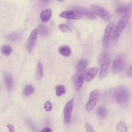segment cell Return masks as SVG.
I'll use <instances>...</instances> for the list:
<instances>
[{
	"label": "cell",
	"instance_id": "cell-10",
	"mask_svg": "<svg viewBox=\"0 0 132 132\" xmlns=\"http://www.w3.org/2000/svg\"><path fill=\"white\" fill-rule=\"evenodd\" d=\"M59 15L62 18L75 20L80 19L82 16V15L79 12L74 9L63 11Z\"/></svg>",
	"mask_w": 132,
	"mask_h": 132
},
{
	"label": "cell",
	"instance_id": "cell-25",
	"mask_svg": "<svg viewBox=\"0 0 132 132\" xmlns=\"http://www.w3.org/2000/svg\"><path fill=\"white\" fill-rule=\"evenodd\" d=\"M20 36L19 35L18 33H13L9 34L7 37V38L11 41H16L19 40Z\"/></svg>",
	"mask_w": 132,
	"mask_h": 132
},
{
	"label": "cell",
	"instance_id": "cell-27",
	"mask_svg": "<svg viewBox=\"0 0 132 132\" xmlns=\"http://www.w3.org/2000/svg\"><path fill=\"white\" fill-rule=\"evenodd\" d=\"M59 29L63 32H66L70 31V30L66 25L61 24H59L58 26Z\"/></svg>",
	"mask_w": 132,
	"mask_h": 132
},
{
	"label": "cell",
	"instance_id": "cell-23",
	"mask_svg": "<svg viewBox=\"0 0 132 132\" xmlns=\"http://www.w3.org/2000/svg\"><path fill=\"white\" fill-rule=\"evenodd\" d=\"M117 130L119 131L127 132V128L126 123L123 121H120L117 126Z\"/></svg>",
	"mask_w": 132,
	"mask_h": 132
},
{
	"label": "cell",
	"instance_id": "cell-4",
	"mask_svg": "<svg viewBox=\"0 0 132 132\" xmlns=\"http://www.w3.org/2000/svg\"><path fill=\"white\" fill-rule=\"evenodd\" d=\"M90 8L95 14L98 15L106 22H109L111 19L110 13L105 9L98 5L93 4L91 5Z\"/></svg>",
	"mask_w": 132,
	"mask_h": 132
},
{
	"label": "cell",
	"instance_id": "cell-34",
	"mask_svg": "<svg viewBox=\"0 0 132 132\" xmlns=\"http://www.w3.org/2000/svg\"><path fill=\"white\" fill-rule=\"evenodd\" d=\"M60 2H63L65 0H57Z\"/></svg>",
	"mask_w": 132,
	"mask_h": 132
},
{
	"label": "cell",
	"instance_id": "cell-7",
	"mask_svg": "<svg viewBox=\"0 0 132 132\" xmlns=\"http://www.w3.org/2000/svg\"><path fill=\"white\" fill-rule=\"evenodd\" d=\"M86 70H78L73 78V85L77 90H79L83 84Z\"/></svg>",
	"mask_w": 132,
	"mask_h": 132
},
{
	"label": "cell",
	"instance_id": "cell-2",
	"mask_svg": "<svg viewBox=\"0 0 132 132\" xmlns=\"http://www.w3.org/2000/svg\"><path fill=\"white\" fill-rule=\"evenodd\" d=\"M130 92L126 87L120 86L116 87V102L120 106L125 107L127 106L129 102Z\"/></svg>",
	"mask_w": 132,
	"mask_h": 132
},
{
	"label": "cell",
	"instance_id": "cell-20",
	"mask_svg": "<svg viewBox=\"0 0 132 132\" xmlns=\"http://www.w3.org/2000/svg\"><path fill=\"white\" fill-rule=\"evenodd\" d=\"M34 91V89L32 86L30 85H27L24 88L23 94L25 96H28L31 95Z\"/></svg>",
	"mask_w": 132,
	"mask_h": 132
},
{
	"label": "cell",
	"instance_id": "cell-8",
	"mask_svg": "<svg viewBox=\"0 0 132 132\" xmlns=\"http://www.w3.org/2000/svg\"><path fill=\"white\" fill-rule=\"evenodd\" d=\"M38 30L35 29L31 32L26 44V48L29 53L32 51L35 44L37 37Z\"/></svg>",
	"mask_w": 132,
	"mask_h": 132
},
{
	"label": "cell",
	"instance_id": "cell-19",
	"mask_svg": "<svg viewBox=\"0 0 132 132\" xmlns=\"http://www.w3.org/2000/svg\"><path fill=\"white\" fill-rule=\"evenodd\" d=\"M88 61L85 59H81L77 63L76 67L77 70H86L87 65Z\"/></svg>",
	"mask_w": 132,
	"mask_h": 132
},
{
	"label": "cell",
	"instance_id": "cell-26",
	"mask_svg": "<svg viewBox=\"0 0 132 132\" xmlns=\"http://www.w3.org/2000/svg\"><path fill=\"white\" fill-rule=\"evenodd\" d=\"M39 30L40 34L42 36H47L48 35V31L45 27L40 26Z\"/></svg>",
	"mask_w": 132,
	"mask_h": 132
},
{
	"label": "cell",
	"instance_id": "cell-16",
	"mask_svg": "<svg viewBox=\"0 0 132 132\" xmlns=\"http://www.w3.org/2000/svg\"><path fill=\"white\" fill-rule=\"evenodd\" d=\"M52 11L50 9H47L41 12L40 16L42 21L46 22L48 21L51 18Z\"/></svg>",
	"mask_w": 132,
	"mask_h": 132
},
{
	"label": "cell",
	"instance_id": "cell-11",
	"mask_svg": "<svg viewBox=\"0 0 132 132\" xmlns=\"http://www.w3.org/2000/svg\"><path fill=\"white\" fill-rule=\"evenodd\" d=\"M114 24L113 22H110L107 25L105 30L103 43V46L105 48H107L108 46L110 33Z\"/></svg>",
	"mask_w": 132,
	"mask_h": 132
},
{
	"label": "cell",
	"instance_id": "cell-14",
	"mask_svg": "<svg viewBox=\"0 0 132 132\" xmlns=\"http://www.w3.org/2000/svg\"><path fill=\"white\" fill-rule=\"evenodd\" d=\"M98 71V68L95 67L88 68L85 71L84 78L87 81H89L93 79L96 76Z\"/></svg>",
	"mask_w": 132,
	"mask_h": 132
},
{
	"label": "cell",
	"instance_id": "cell-9",
	"mask_svg": "<svg viewBox=\"0 0 132 132\" xmlns=\"http://www.w3.org/2000/svg\"><path fill=\"white\" fill-rule=\"evenodd\" d=\"M73 102V99H71L67 103L64 109V120L65 123L66 124L69 123L70 121Z\"/></svg>",
	"mask_w": 132,
	"mask_h": 132
},
{
	"label": "cell",
	"instance_id": "cell-22",
	"mask_svg": "<svg viewBox=\"0 0 132 132\" xmlns=\"http://www.w3.org/2000/svg\"><path fill=\"white\" fill-rule=\"evenodd\" d=\"M56 94L58 96H60L65 94L66 89L65 86L62 85H59L55 87Z\"/></svg>",
	"mask_w": 132,
	"mask_h": 132
},
{
	"label": "cell",
	"instance_id": "cell-13",
	"mask_svg": "<svg viewBox=\"0 0 132 132\" xmlns=\"http://www.w3.org/2000/svg\"><path fill=\"white\" fill-rule=\"evenodd\" d=\"M3 79L7 91L9 92H11L13 86V80L12 75L8 72H4L3 74Z\"/></svg>",
	"mask_w": 132,
	"mask_h": 132
},
{
	"label": "cell",
	"instance_id": "cell-31",
	"mask_svg": "<svg viewBox=\"0 0 132 132\" xmlns=\"http://www.w3.org/2000/svg\"><path fill=\"white\" fill-rule=\"evenodd\" d=\"M127 75L129 77H132V64L128 69L127 72Z\"/></svg>",
	"mask_w": 132,
	"mask_h": 132
},
{
	"label": "cell",
	"instance_id": "cell-3",
	"mask_svg": "<svg viewBox=\"0 0 132 132\" xmlns=\"http://www.w3.org/2000/svg\"><path fill=\"white\" fill-rule=\"evenodd\" d=\"M126 55L125 53H121L118 55L113 62L112 67V72L117 74L123 69L126 63Z\"/></svg>",
	"mask_w": 132,
	"mask_h": 132
},
{
	"label": "cell",
	"instance_id": "cell-5",
	"mask_svg": "<svg viewBox=\"0 0 132 132\" xmlns=\"http://www.w3.org/2000/svg\"><path fill=\"white\" fill-rule=\"evenodd\" d=\"M100 90L95 89L92 90L90 93L89 99L86 104L85 109L88 112H90L94 108L99 98Z\"/></svg>",
	"mask_w": 132,
	"mask_h": 132
},
{
	"label": "cell",
	"instance_id": "cell-18",
	"mask_svg": "<svg viewBox=\"0 0 132 132\" xmlns=\"http://www.w3.org/2000/svg\"><path fill=\"white\" fill-rule=\"evenodd\" d=\"M59 51L60 54L65 57L69 56L71 53L70 48L66 45L60 46L59 48Z\"/></svg>",
	"mask_w": 132,
	"mask_h": 132
},
{
	"label": "cell",
	"instance_id": "cell-17",
	"mask_svg": "<svg viewBox=\"0 0 132 132\" xmlns=\"http://www.w3.org/2000/svg\"><path fill=\"white\" fill-rule=\"evenodd\" d=\"M108 113L107 109L106 107L103 105L99 106L96 110V114L100 119H103L106 116Z\"/></svg>",
	"mask_w": 132,
	"mask_h": 132
},
{
	"label": "cell",
	"instance_id": "cell-28",
	"mask_svg": "<svg viewBox=\"0 0 132 132\" xmlns=\"http://www.w3.org/2000/svg\"><path fill=\"white\" fill-rule=\"evenodd\" d=\"M128 11L127 8H120L117 9L116 10V13L118 15H122L126 14Z\"/></svg>",
	"mask_w": 132,
	"mask_h": 132
},
{
	"label": "cell",
	"instance_id": "cell-15",
	"mask_svg": "<svg viewBox=\"0 0 132 132\" xmlns=\"http://www.w3.org/2000/svg\"><path fill=\"white\" fill-rule=\"evenodd\" d=\"M73 9L79 12L82 15H83L92 20H94L96 16L94 13L88 9L80 6H75Z\"/></svg>",
	"mask_w": 132,
	"mask_h": 132
},
{
	"label": "cell",
	"instance_id": "cell-29",
	"mask_svg": "<svg viewBox=\"0 0 132 132\" xmlns=\"http://www.w3.org/2000/svg\"><path fill=\"white\" fill-rule=\"evenodd\" d=\"M45 109L47 111H50L52 109V105L51 102L47 101L45 102L44 105Z\"/></svg>",
	"mask_w": 132,
	"mask_h": 132
},
{
	"label": "cell",
	"instance_id": "cell-33",
	"mask_svg": "<svg viewBox=\"0 0 132 132\" xmlns=\"http://www.w3.org/2000/svg\"><path fill=\"white\" fill-rule=\"evenodd\" d=\"M52 131L51 129L49 127H46L43 129L41 132H51Z\"/></svg>",
	"mask_w": 132,
	"mask_h": 132
},
{
	"label": "cell",
	"instance_id": "cell-24",
	"mask_svg": "<svg viewBox=\"0 0 132 132\" xmlns=\"http://www.w3.org/2000/svg\"><path fill=\"white\" fill-rule=\"evenodd\" d=\"M1 51L4 55L6 56H8L12 52V48L9 45H5L2 47Z\"/></svg>",
	"mask_w": 132,
	"mask_h": 132
},
{
	"label": "cell",
	"instance_id": "cell-21",
	"mask_svg": "<svg viewBox=\"0 0 132 132\" xmlns=\"http://www.w3.org/2000/svg\"><path fill=\"white\" fill-rule=\"evenodd\" d=\"M43 69L42 64L40 63H38L37 65L36 69V76L38 80H40L43 76Z\"/></svg>",
	"mask_w": 132,
	"mask_h": 132
},
{
	"label": "cell",
	"instance_id": "cell-12",
	"mask_svg": "<svg viewBox=\"0 0 132 132\" xmlns=\"http://www.w3.org/2000/svg\"><path fill=\"white\" fill-rule=\"evenodd\" d=\"M110 61L109 58L99 66L100 67V77L101 79L105 78L108 75L110 69Z\"/></svg>",
	"mask_w": 132,
	"mask_h": 132
},
{
	"label": "cell",
	"instance_id": "cell-30",
	"mask_svg": "<svg viewBox=\"0 0 132 132\" xmlns=\"http://www.w3.org/2000/svg\"><path fill=\"white\" fill-rule=\"evenodd\" d=\"M85 127L87 131L88 132H94V129L87 122L85 123Z\"/></svg>",
	"mask_w": 132,
	"mask_h": 132
},
{
	"label": "cell",
	"instance_id": "cell-6",
	"mask_svg": "<svg viewBox=\"0 0 132 132\" xmlns=\"http://www.w3.org/2000/svg\"><path fill=\"white\" fill-rule=\"evenodd\" d=\"M116 87H112L104 90L101 95V98L103 101L108 104L116 102Z\"/></svg>",
	"mask_w": 132,
	"mask_h": 132
},
{
	"label": "cell",
	"instance_id": "cell-1",
	"mask_svg": "<svg viewBox=\"0 0 132 132\" xmlns=\"http://www.w3.org/2000/svg\"><path fill=\"white\" fill-rule=\"evenodd\" d=\"M129 19L128 14L124 15L113 28L110 37V43L112 45H115L117 43L121 33L127 24Z\"/></svg>",
	"mask_w": 132,
	"mask_h": 132
},
{
	"label": "cell",
	"instance_id": "cell-32",
	"mask_svg": "<svg viewBox=\"0 0 132 132\" xmlns=\"http://www.w3.org/2000/svg\"><path fill=\"white\" fill-rule=\"evenodd\" d=\"M7 127L9 128L10 132H13L14 131V128L12 125L9 124L7 125Z\"/></svg>",
	"mask_w": 132,
	"mask_h": 132
},
{
	"label": "cell",
	"instance_id": "cell-35",
	"mask_svg": "<svg viewBox=\"0 0 132 132\" xmlns=\"http://www.w3.org/2000/svg\"></svg>",
	"mask_w": 132,
	"mask_h": 132
}]
</instances>
